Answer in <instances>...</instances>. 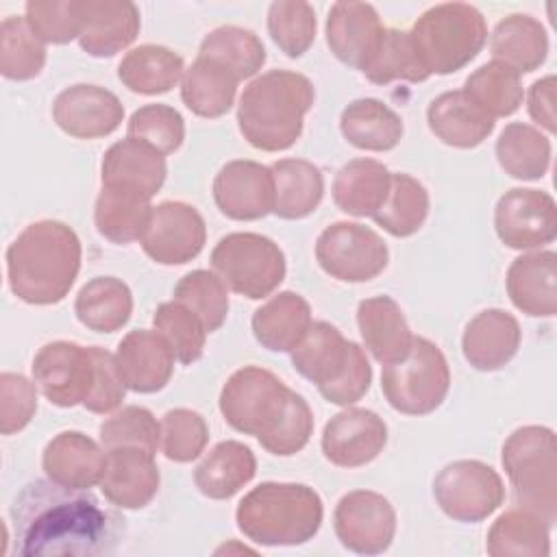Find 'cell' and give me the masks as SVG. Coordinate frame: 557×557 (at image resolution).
Masks as SVG:
<instances>
[{"label": "cell", "mask_w": 557, "mask_h": 557, "mask_svg": "<svg viewBox=\"0 0 557 557\" xmlns=\"http://www.w3.org/2000/svg\"><path fill=\"white\" fill-rule=\"evenodd\" d=\"M357 326L366 350L383 366L405 359L416 337L392 296L361 300L357 307Z\"/></svg>", "instance_id": "obj_27"}, {"label": "cell", "mask_w": 557, "mask_h": 557, "mask_svg": "<svg viewBox=\"0 0 557 557\" xmlns=\"http://www.w3.org/2000/svg\"><path fill=\"white\" fill-rule=\"evenodd\" d=\"M550 139L527 122L507 124L496 139L498 165L518 181H537L550 165Z\"/></svg>", "instance_id": "obj_41"}, {"label": "cell", "mask_w": 557, "mask_h": 557, "mask_svg": "<svg viewBox=\"0 0 557 557\" xmlns=\"http://www.w3.org/2000/svg\"><path fill=\"white\" fill-rule=\"evenodd\" d=\"M24 17L44 44H70L83 33L81 0H33Z\"/></svg>", "instance_id": "obj_53"}, {"label": "cell", "mask_w": 557, "mask_h": 557, "mask_svg": "<svg viewBox=\"0 0 557 557\" xmlns=\"http://www.w3.org/2000/svg\"><path fill=\"white\" fill-rule=\"evenodd\" d=\"M126 137L137 139L165 157L183 146L185 120L170 104H144L133 111L126 124Z\"/></svg>", "instance_id": "obj_51"}, {"label": "cell", "mask_w": 557, "mask_h": 557, "mask_svg": "<svg viewBox=\"0 0 557 557\" xmlns=\"http://www.w3.org/2000/svg\"><path fill=\"white\" fill-rule=\"evenodd\" d=\"M83 33L81 48L89 57H113L128 48L139 35V9L133 2L113 0H81Z\"/></svg>", "instance_id": "obj_25"}, {"label": "cell", "mask_w": 557, "mask_h": 557, "mask_svg": "<svg viewBox=\"0 0 557 557\" xmlns=\"http://www.w3.org/2000/svg\"><path fill=\"white\" fill-rule=\"evenodd\" d=\"M385 26L368 2H335L326 17L331 52L355 70H366L379 50Z\"/></svg>", "instance_id": "obj_21"}, {"label": "cell", "mask_w": 557, "mask_h": 557, "mask_svg": "<svg viewBox=\"0 0 557 557\" xmlns=\"http://www.w3.org/2000/svg\"><path fill=\"white\" fill-rule=\"evenodd\" d=\"M294 370L311 381L324 400L350 407L366 396L372 366L363 348L329 322H311L300 344L289 352Z\"/></svg>", "instance_id": "obj_5"}, {"label": "cell", "mask_w": 557, "mask_h": 557, "mask_svg": "<svg viewBox=\"0 0 557 557\" xmlns=\"http://www.w3.org/2000/svg\"><path fill=\"white\" fill-rule=\"evenodd\" d=\"M46 65V44L26 17L9 15L0 24V72L9 81H30Z\"/></svg>", "instance_id": "obj_45"}, {"label": "cell", "mask_w": 557, "mask_h": 557, "mask_svg": "<svg viewBox=\"0 0 557 557\" xmlns=\"http://www.w3.org/2000/svg\"><path fill=\"white\" fill-rule=\"evenodd\" d=\"M174 300L191 309L205 324L207 333L218 331L228 315L226 283L209 270H191L174 285Z\"/></svg>", "instance_id": "obj_47"}, {"label": "cell", "mask_w": 557, "mask_h": 557, "mask_svg": "<svg viewBox=\"0 0 557 557\" xmlns=\"http://www.w3.org/2000/svg\"><path fill=\"white\" fill-rule=\"evenodd\" d=\"M339 544L357 555L385 553L396 535V509L379 492L355 490L344 494L333 511Z\"/></svg>", "instance_id": "obj_13"}, {"label": "cell", "mask_w": 557, "mask_h": 557, "mask_svg": "<svg viewBox=\"0 0 557 557\" xmlns=\"http://www.w3.org/2000/svg\"><path fill=\"white\" fill-rule=\"evenodd\" d=\"M503 468L518 507L535 511L550 527L557 522V448L548 426L527 424L503 444Z\"/></svg>", "instance_id": "obj_7"}, {"label": "cell", "mask_w": 557, "mask_h": 557, "mask_svg": "<svg viewBox=\"0 0 557 557\" xmlns=\"http://www.w3.org/2000/svg\"><path fill=\"white\" fill-rule=\"evenodd\" d=\"M174 352L168 339L154 329L126 333L115 350V366L124 385L137 394L161 392L174 372Z\"/></svg>", "instance_id": "obj_20"}, {"label": "cell", "mask_w": 557, "mask_h": 557, "mask_svg": "<svg viewBox=\"0 0 557 557\" xmlns=\"http://www.w3.org/2000/svg\"><path fill=\"white\" fill-rule=\"evenodd\" d=\"M98 433L104 450L141 448L154 455L161 448V424L150 409L137 405H126L111 413Z\"/></svg>", "instance_id": "obj_49"}, {"label": "cell", "mask_w": 557, "mask_h": 557, "mask_svg": "<svg viewBox=\"0 0 557 557\" xmlns=\"http://www.w3.org/2000/svg\"><path fill=\"white\" fill-rule=\"evenodd\" d=\"M33 381L57 407L83 405L94 387L91 348L74 342H50L33 359Z\"/></svg>", "instance_id": "obj_16"}, {"label": "cell", "mask_w": 557, "mask_h": 557, "mask_svg": "<svg viewBox=\"0 0 557 557\" xmlns=\"http://www.w3.org/2000/svg\"><path fill=\"white\" fill-rule=\"evenodd\" d=\"M292 392L274 372L259 366H244L224 383L220 413L237 433L261 440L283 416Z\"/></svg>", "instance_id": "obj_10"}, {"label": "cell", "mask_w": 557, "mask_h": 557, "mask_svg": "<svg viewBox=\"0 0 557 557\" xmlns=\"http://www.w3.org/2000/svg\"><path fill=\"white\" fill-rule=\"evenodd\" d=\"M313 100L315 89L305 74L270 70L250 81L239 98V133L257 150H287L300 139L305 115Z\"/></svg>", "instance_id": "obj_3"}, {"label": "cell", "mask_w": 557, "mask_h": 557, "mask_svg": "<svg viewBox=\"0 0 557 557\" xmlns=\"http://www.w3.org/2000/svg\"><path fill=\"white\" fill-rule=\"evenodd\" d=\"M150 211V198L131 189L102 185L94 205V224L104 239L131 244L141 237Z\"/></svg>", "instance_id": "obj_40"}, {"label": "cell", "mask_w": 557, "mask_h": 557, "mask_svg": "<svg viewBox=\"0 0 557 557\" xmlns=\"http://www.w3.org/2000/svg\"><path fill=\"white\" fill-rule=\"evenodd\" d=\"M433 496L448 518L481 522L503 505L505 485L492 466L479 459H459L437 472Z\"/></svg>", "instance_id": "obj_12"}, {"label": "cell", "mask_w": 557, "mask_h": 557, "mask_svg": "<svg viewBox=\"0 0 557 557\" xmlns=\"http://www.w3.org/2000/svg\"><path fill=\"white\" fill-rule=\"evenodd\" d=\"M161 450L170 461L189 463L202 455L209 442V426L198 411L178 407L161 418Z\"/></svg>", "instance_id": "obj_52"}, {"label": "cell", "mask_w": 557, "mask_h": 557, "mask_svg": "<svg viewBox=\"0 0 557 557\" xmlns=\"http://www.w3.org/2000/svg\"><path fill=\"white\" fill-rule=\"evenodd\" d=\"M81 259L74 228L59 220L33 222L7 248L9 287L28 305L61 302L81 272Z\"/></svg>", "instance_id": "obj_2"}, {"label": "cell", "mask_w": 557, "mask_h": 557, "mask_svg": "<svg viewBox=\"0 0 557 557\" xmlns=\"http://www.w3.org/2000/svg\"><path fill=\"white\" fill-rule=\"evenodd\" d=\"M431 133L453 148H476L494 131V120L483 113L463 89L444 91L426 109Z\"/></svg>", "instance_id": "obj_29"}, {"label": "cell", "mask_w": 557, "mask_h": 557, "mask_svg": "<svg viewBox=\"0 0 557 557\" xmlns=\"http://www.w3.org/2000/svg\"><path fill=\"white\" fill-rule=\"evenodd\" d=\"M494 61L505 63L518 74L537 70L548 54L546 28L527 13H513L500 20L490 37Z\"/></svg>", "instance_id": "obj_34"}, {"label": "cell", "mask_w": 557, "mask_h": 557, "mask_svg": "<svg viewBox=\"0 0 557 557\" xmlns=\"http://www.w3.org/2000/svg\"><path fill=\"white\" fill-rule=\"evenodd\" d=\"M322 518V498L305 483H259L235 509L237 529L261 546L307 544L320 531Z\"/></svg>", "instance_id": "obj_4"}, {"label": "cell", "mask_w": 557, "mask_h": 557, "mask_svg": "<svg viewBox=\"0 0 557 557\" xmlns=\"http://www.w3.org/2000/svg\"><path fill=\"white\" fill-rule=\"evenodd\" d=\"M52 117L70 137L98 139L120 128L124 107L113 91L98 85L78 83L65 87L54 98Z\"/></svg>", "instance_id": "obj_19"}, {"label": "cell", "mask_w": 557, "mask_h": 557, "mask_svg": "<svg viewBox=\"0 0 557 557\" xmlns=\"http://www.w3.org/2000/svg\"><path fill=\"white\" fill-rule=\"evenodd\" d=\"M339 131L359 150L387 152L398 146L405 128L400 115L381 100L357 98L342 111Z\"/></svg>", "instance_id": "obj_35"}, {"label": "cell", "mask_w": 557, "mask_h": 557, "mask_svg": "<svg viewBox=\"0 0 557 557\" xmlns=\"http://www.w3.org/2000/svg\"><path fill=\"white\" fill-rule=\"evenodd\" d=\"M311 435H313L311 407L307 405V400L300 394L292 392V398H289L283 416L278 418L274 429L265 437L259 440V444L270 455L292 457L309 444Z\"/></svg>", "instance_id": "obj_54"}, {"label": "cell", "mask_w": 557, "mask_h": 557, "mask_svg": "<svg viewBox=\"0 0 557 557\" xmlns=\"http://www.w3.org/2000/svg\"><path fill=\"white\" fill-rule=\"evenodd\" d=\"M320 268L342 283H366L376 278L389 261L383 237L359 222H333L315 239Z\"/></svg>", "instance_id": "obj_11"}, {"label": "cell", "mask_w": 557, "mask_h": 557, "mask_svg": "<svg viewBox=\"0 0 557 557\" xmlns=\"http://www.w3.org/2000/svg\"><path fill=\"white\" fill-rule=\"evenodd\" d=\"M463 91L492 120L516 113L524 98L520 74L500 61H490L476 67L466 78Z\"/></svg>", "instance_id": "obj_44"}, {"label": "cell", "mask_w": 557, "mask_h": 557, "mask_svg": "<svg viewBox=\"0 0 557 557\" xmlns=\"http://www.w3.org/2000/svg\"><path fill=\"white\" fill-rule=\"evenodd\" d=\"M185 65L181 54L165 46L144 44L124 54L117 65L120 83L133 94H168L183 78Z\"/></svg>", "instance_id": "obj_37"}, {"label": "cell", "mask_w": 557, "mask_h": 557, "mask_svg": "<svg viewBox=\"0 0 557 557\" xmlns=\"http://www.w3.org/2000/svg\"><path fill=\"white\" fill-rule=\"evenodd\" d=\"M527 109L533 122L542 126L544 131H555V76L548 74L540 81H535L527 96Z\"/></svg>", "instance_id": "obj_57"}, {"label": "cell", "mask_w": 557, "mask_h": 557, "mask_svg": "<svg viewBox=\"0 0 557 557\" xmlns=\"http://www.w3.org/2000/svg\"><path fill=\"white\" fill-rule=\"evenodd\" d=\"M274 178V209L283 220L311 215L324 196V176L318 165L305 159H278L270 165Z\"/></svg>", "instance_id": "obj_33"}, {"label": "cell", "mask_w": 557, "mask_h": 557, "mask_svg": "<svg viewBox=\"0 0 557 557\" xmlns=\"http://www.w3.org/2000/svg\"><path fill=\"white\" fill-rule=\"evenodd\" d=\"M41 468L59 485L89 490L102 481L107 450L81 431H61L46 444Z\"/></svg>", "instance_id": "obj_23"}, {"label": "cell", "mask_w": 557, "mask_h": 557, "mask_svg": "<svg viewBox=\"0 0 557 557\" xmlns=\"http://www.w3.org/2000/svg\"><path fill=\"white\" fill-rule=\"evenodd\" d=\"M211 268L239 296L261 300L285 278L287 263L278 244L259 233H228L211 250Z\"/></svg>", "instance_id": "obj_9"}, {"label": "cell", "mask_w": 557, "mask_h": 557, "mask_svg": "<svg viewBox=\"0 0 557 557\" xmlns=\"http://www.w3.org/2000/svg\"><path fill=\"white\" fill-rule=\"evenodd\" d=\"M381 389L389 407L405 416L433 413L450 389L448 361L431 339L413 337L405 359L383 366Z\"/></svg>", "instance_id": "obj_8"}, {"label": "cell", "mask_w": 557, "mask_h": 557, "mask_svg": "<svg viewBox=\"0 0 557 557\" xmlns=\"http://www.w3.org/2000/svg\"><path fill=\"white\" fill-rule=\"evenodd\" d=\"M494 228L507 248H542L557 237L555 198L542 189L513 187L496 202Z\"/></svg>", "instance_id": "obj_14"}, {"label": "cell", "mask_w": 557, "mask_h": 557, "mask_svg": "<svg viewBox=\"0 0 557 557\" xmlns=\"http://www.w3.org/2000/svg\"><path fill=\"white\" fill-rule=\"evenodd\" d=\"M159 483L161 474L152 453L141 448L107 450L100 490L117 509H144L157 496Z\"/></svg>", "instance_id": "obj_22"}, {"label": "cell", "mask_w": 557, "mask_h": 557, "mask_svg": "<svg viewBox=\"0 0 557 557\" xmlns=\"http://www.w3.org/2000/svg\"><path fill=\"white\" fill-rule=\"evenodd\" d=\"M154 329L168 339L174 357L183 366H191L205 352L207 329L202 320L178 300L161 302L152 315Z\"/></svg>", "instance_id": "obj_48"}, {"label": "cell", "mask_w": 557, "mask_h": 557, "mask_svg": "<svg viewBox=\"0 0 557 557\" xmlns=\"http://www.w3.org/2000/svg\"><path fill=\"white\" fill-rule=\"evenodd\" d=\"M311 307L296 292H278L252 313L255 339L272 352H292L311 326Z\"/></svg>", "instance_id": "obj_30"}, {"label": "cell", "mask_w": 557, "mask_h": 557, "mask_svg": "<svg viewBox=\"0 0 557 557\" xmlns=\"http://www.w3.org/2000/svg\"><path fill=\"white\" fill-rule=\"evenodd\" d=\"M165 157L137 139H120L102 157L100 181L107 187H122L152 198L165 183Z\"/></svg>", "instance_id": "obj_28"}, {"label": "cell", "mask_w": 557, "mask_h": 557, "mask_svg": "<svg viewBox=\"0 0 557 557\" xmlns=\"http://www.w3.org/2000/svg\"><path fill=\"white\" fill-rule=\"evenodd\" d=\"M198 57L209 59L228 70L237 81L255 76L265 63L261 39L242 26H218L205 35Z\"/></svg>", "instance_id": "obj_42"}, {"label": "cell", "mask_w": 557, "mask_h": 557, "mask_svg": "<svg viewBox=\"0 0 557 557\" xmlns=\"http://www.w3.org/2000/svg\"><path fill=\"white\" fill-rule=\"evenodd\" d=\"M387 444L385 420L361 407L335 413L322 431V453L339 468H359L374 461Z\"/></svg>", "instance_id": "obj_18"}, {"label": "cell", "mask_w": 557, "mask_h": 557, "mask_svg": "<svg viewBox=\"0 0 557 557\" xmlns=\"http://www.w3.org/2000/svg\"><path fill=\"white\" fill-rule=\"evenodd\" d=\"M550 529L542 516L516 505L494 520L485 548L492 557H546L550 555Z\"/></svg>", "instance_id": "obj_36"}, {"label": "cell", "mask_w": 557, "mask_h": 557, "mask_svg": "<svg viewBox=\"0 0 557 557\" xmlns=\"http://www.w3.org/2000/svg\"><path fill=\"white\" fill-rule=\"evenodd\" d=\"M207 242V226L196 207L165 200L152 207L139 237L144 252L161 265H183L200 255Z\"/></svg>", "instance_id": "obj_15"}, {"label": "cell", "mask_w": 557, "mask_h": 557, "mask_svg": "<svg viewBox=\"0 0 557 557\" xmlns=\"http://www.w3.org/2000/svg\"><path fill=\"white\" fill-rule=\"evenodd\" d=\"M213 200L222 215L250 222L274 209V178L268 165L235 159L224 163L213 178Z\"/></svg>", "instance_id": "obj_17"}, {"label": "cell", "mask_w": 557, "mask_h": 557, "mask_svg": "<svg viewBox=\"0 0 557 557\" xmlns=\"http://www.w3.org/2000/svg\"><path fill=\"white\" fill-rule=\"evenodd\" d=\"M557 255L535 250L520 255L507 270V294L516 309L533 318L557 313Z\"/></svg>", "instance_id": "obj_26"}, {"label": "cell", "mask_w": 557, "mask_h": 557, "mask_svg": "<svg viewBox=\"0 0 557 557\" xmlns=\"http://www.w3.org/2000/svg\"><path fill=\"white\" fill-rule=\"evenodd\" d=\"M237 78L222 65L196 57L181 78V98L198 117L215 120L231 111L237 94Z\"/></svg>", "instance_id": "obj_39"}, {"label": "cell", "mask_w": 557, "mask_h": 557, "mask_svg": "<svg viewBox=\"0 0 557 557\" xmlns=\"http://www.w3.org/2000/svg\"><path fill=\"white\" fill-rule=\"evenodd\" d=\"M91 357H94V387L89 396L85 398L83 407L91 413H111L115 411L124 396H126V385L117 372L115 366V355L100 346H89Z\"/></svg>", "instance_id": "obj_56"}, {"label": "cell", "mask_w": 557, "mask_h": 557, "mask_svg": "<svg viewBox=\"0 0 557 557\" xmlns=\"http://www.w3.org/2000/svg\"><path fill=\"white\" fill-rule=\"evenodd\" d=\"M392 172L376 159H352L333 181V202L355 218H372L387 198Z\"/></svg>", "instance_id": "obj_32"}, {"label": "cell", "mask_w": 557, "mask_h": 557, "mask_svg": "<svg viewBox=\"0 0 557 557\" xmlns=\"http://www.w3.org/2000/svg\"><path fill=\"white\" fill-rule=\"evenodd\" d=\"M363 76L374 85H387L392 81L422 83L429 78L416 54L409 30L398 28H385L379 50L363 70Z\"/></svg>", "instance_id": "obj_46"}, {"label": "cell", "mask_w": 557, "mask_h": 557, "mask_svg": "<svg viewBox=\"0 0 557 557\" xmlns=\"http://www.w3.org/2000/svg\"><path fill=\"white\" fill-rule=\"evenodd\" d=\"M74 313L89 331L113 333L131 320L133 294L122 278L96 276L78 289Z\"/></svg>", "instance_id": "obj_38"}, {"label": "cell", "mask_w": 557, "mask_h": 557, "mask_svg": "<svg viewBox=\"0 0 557 557\" xmlns=\"http://www.w3.org/2000/svg\"><path fill=\"white\" fill-rule=\"evenodd\" d=\"M11 520L15 550L35 555H113L124 537V518L104 507L89 490H74L50 479L24 485Z\"/></svg>", "instance_id": "obj_1"}, {"label": "cell", "mask_w": 557, "mask_h": 557, "mask_svg": "<svg viewBox=\"0 0 557 557\" xmlns=\"http://www.w3.org/2000/svg\"><path fill=\"white\" fill-rule=\"evenodd\" d=\"M315 11L302 0H278L268 9V30L272 41L287 57H302L315 39Z\"/></svg>", "instance_id": "obj_50"}, {"label": "cell", "mask_w": 557, "mask_h": 557, "mask_svg": "<svg viewBox=\"0 0 557 557\" xmlns=\"http://www.w3.org/2000/svg\"><path fill=\"white\" fill-rule=\"evenodd\" d=\"M255 472V453L237 440H224L215 444L196 466L194 483L207 498L226 500L248 485Z\"/></svg>", "instance_id": "obj_31"}, {"label": "cell", "mask_w": 557, "mask_h": 557, "mask_svg": "<svg viewBox=\"0 0 557 557\" xmlns=\"http://www.w3.org/2000/svg\"><path fill=\"white\" fill-rule=\"evenodd\" d=\"M429 215L426 187L405 172H394L389 191L372 220L394 237H411L418 233Z\"/></svg>", "instance_id": "obj_43"}, {"label": "cell", "mask_w": 557, "mask_h": 557, "mask_svg": "<svg viewBox=\"0 0 557 557\" xmlns=\"http://www.w3.org/2000/svg\"><path fill=\"white\" fill-rule=\"evenodd\" d=\"M426 74H453L466 67L487 41L483 13L466 2H444L426 9L409 30Z\"/></svg>", "instance_id": "obj_6"}, {"label": "cell", "mask_w": 557, "mask_h": 557, "mask_svg": "<svg viewBox=\"0 0 557 557\" xmlns=\"http://www.w3.org/2000/svg\"><path fill=\"white\" fill-rule=\"evenodd\" d=\"M37 411V383L24 374H0V431L13 435L22 431Z\"/></svg>", "instance_id": "obj_55"}, {"label": "cell", "mask_w": 557, "mask_h": 557, "mask_svg": "<svg viewBox=\"0 0 557 557\" xmlns=\"http://www.w3.org/2000/svg\"><path fill=\"white\" fill-rule=\"evenodd\" d=\"M520 339V324L509 311L485 309L466 324L461 350L474 370L496 372L516 357Z\"/></svg>", "instance_id": "obj_24"}]
</instances>
